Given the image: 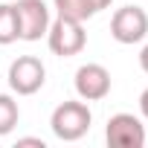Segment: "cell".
I'll use <instances>...</instances> for the list:
<instances>
[{
  "label": "cell",
  "instance_id": "obj_1",
  "mask_svg": "<svg viewBox=\"0 0 148 148\" xmlns=\"http://www.w3.org/2000/svg\"><path fill=\"white\" fill-rule=\"evenodd\" d=\"M90 122H93V113H90V108L84 105V99H82V102H61V105L52 110V116H49V128H52V134H55L61 142H76V139H82V136L90 131Z\"/></svg>",
  "mask_w": 148,
  "mask_h": 148
},
{
  "label": "cell",
  "instance_id": "obj_10",
  "mask_svg": "<svg viewBox=\"0 0 148 148\" xmlns=\"http://www.w3.org/2000/svg\"><path fill=\"white\" fill-rule=\"evenodd\" d=\"M18 119H21L18 102H15L12 96H6V93H0V136L12 134L15 125H18Z\"/></svg>",
  "mask_w": 148,
  "mask_h": 148
},
{
  "label": "cell",
  "instance_id": "obj_3",
  "mask_svg": "<svg viewBox=\"0 0 148 148\" xmlns=\"http://www.w3.org/2000/svg\"><path fill=\"white\" fill-rule=\"evenodd\" d=\"M47 82V67L35 55H21L9 64V87L18 96H32Z\"/></svg>",
  "mask_w": 148,
  "mask_h": 148
},
{
  "label": "cell",
  "instance_id": "obj_4",
  "mask_svg": "<svg viewBox=\"0 0 148 148\" xmlns=\"http://www.w3.org/2000/svg\"><path fill=\"white\" fill-rule=\"evenodd\" d=\"M110 35L116 44H139L148 35V12L142 6H122L110 18Z\"/></svg>",
  "mask_w": 148,
  "mask_h": 148
},
{
  "label": "cell",
  "instance_id": "obj_13",
  "mask_svg": "<svg viewBox=\"0 0 148 148\" xmlns=\"http://www.w3.org/2000/svg\"><path fill=\"white\" fill-rule=\"evenodd\" d=\"M110 3H113V0H90V6H93V12H96V15H99L102 9H108Z\"/></svg>",
  "mask_w": 148,
  "mask_h": 148
},
{
  "label": "cell",
  "instance_id": "obj_12",
  "mask_svg": "<svg viewBox=\"0 0 148 148\" xmlns=\"http://www.w3.org/2000/svg\"><path fill=\"white\" fill-rule=\"evenodd\" d=\"M18 145H35V148H44V139H35V136H23V139H18Z\"/></svg>",
  "mask_w": 148,
  "mask_h": 148
},
{
  "label": "cell",
  "instance_id": "obj_8",
  "mask_svg": "<svg viewBox=\"0 0 148 148\" xmlns=\"http://www.w3.org/2000/svg\"><path fill=\"white\" fill-rule=\"evenodd\" d=\"M18 38H21V29H18V15H15V6L0 3V47L15 44Z\"/></svg>",
  "mask_w": 148,
  "mask_h": 148
},
{
  "label": "cell",
  "instance_id": "obj_2",
  "mask_svg": "<svg viewBox=\"0 0 148 148\" xmlns=\"http://www.w3.org/2000/svg\"><path fill=\"white\" fill-rule=\"evenodd\" d=\"M47 44L49 52L58 58H70V55H79L87 47V32L82 26V21H73V18H55L47 29Z\"/></svg>",
  "mask_w": 148,
  "mask_h": 148
},
{
  "label": "cell",
  "instance_id": "obj_7",
  "mask_svg": "<svg viewBox=\"0 0 148 148\" xmlns=\"http://www.w3.org/2000/svg\"><path fill=\"white\" fill-rule=\"evenodd\" d=\"M76 93L84 102H102L110 93V73L102 64H82L76 70Z\"/></svg>",
  "mask_w": 148,
  "mask_h": 148
},
{
  "label": "cell",
  "instance_id": "obj_11",
  "mask_svg": "<svg viewBox=\"0 0 148 148\" xmlns=\"http://www.w3.org/2000/svg\"><path fill=\"white\" fill-rule=\"evenodd\" d=\"M139 110H142V116L148 119V87L139 93Z\"/></svg>",
  "mask_w": 148,
  "mask_h": 148
},
{
  "label": "cell",
  "instance_id": "obj_5",
  "mask_svg": "<svg viewBox=\"0 0 148 148\" xmlns=\"http://www.w3.org/2000/svg\"><path fill=\"white\" fill-rule=\"evenodd\" d=\"M21 41H41L49 29V6L44 0H18L15 3Z\"/></svg>",
  "mask_w": 148,
  "mask_h": 148
},
{
  "label": "cell",
  "instance_id": "obj_14",
  "mask_svg": "<svg viewBox=\"0 0 148 148\" xmlns=\"http://www.w3.org/2000/svg\"><path fill=\"white\" fill-rule=\"evenodd\" d=\"M139 67H142V73H148V44H145L142 52H139Z\"/></svg>",
  "mask_w": 148,
  "mask_h": 148
},
{
  "label": "cell",
  "instance_id": "obj_6",
  "mask_svg": "<svg viewBox=\"0 0 148 148\" xmlns=\"http://www.w3.org/2000/svg\"><path fill=\"white\" fill-rule=\"evenodd\" d=\"M105 139L113 148H142L145 145V125L134 113H116L108 119Z\"/></svg>",
  "mask_w": 148,
  "mask_h": 148
},
{
  "label": "cell",
  "instance_id": "obj_9",
  "mask_svg": "<svg viewBox=\"0 0 148 148\" xmlns=\"http://www.w3.org/2000/svg\"><path fill=\"white\" fill-rule=\"evenodd\" d=\"M52 3H55V12L61 18H73V21H82V23L96 15L90 0H52Z\"/></svg>",
  "mask_w": 148,
  "mask_h": 148
}]
</instances>
